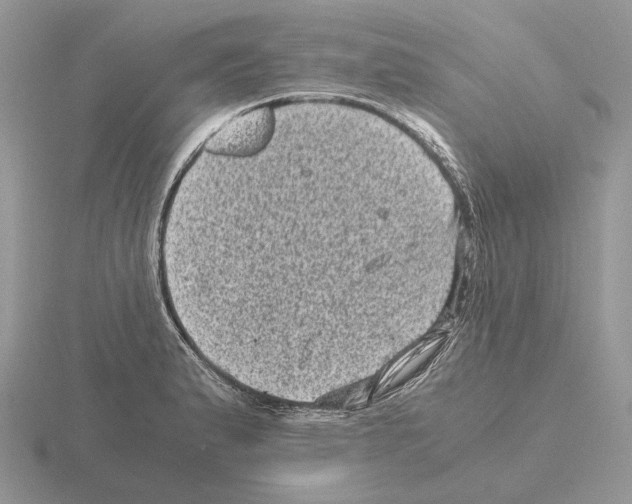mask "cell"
Returning a JSON list of instances; mask_svg holds the SVG:
<instances>
[{"label":"cell","instance_id":"6da1fadb","mask_svg":"<svg viewBox=\"0 0 632 504\" xmlns=\"http://www.w3.org/2000/svg\"><path fill=\"white\" fill-rule=\"evenodd\" d=\"M273 116L267 107L244 111L215 131L206 141L205 150L213 155L247 157L259 152L269 140Z\"/></svg>","mask_w":632,"mask_h":504}]
</instances>
